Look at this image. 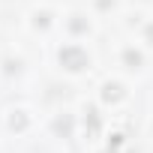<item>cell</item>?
<instances>
[{"label":"cell","mask_w":153,"mask_h":153,"mask_svg":"<svg viewBox=\"0 0 153 153\" xmlns=\"http://www.w3.org/2000/svg\"><path fill=\"white\" fill-rule=\"evenodd\" d=\"M60 63H63L66 69H72V72H78V69H84V66H87V54H84L81 48L69 45V48H63V51H60Z\"/></svg>","instance_id":"1"},{"label":"cell","mask_w":153,"mask_h":153,"mask_svg":"<svg viewBox=\"0 0 153 153\" xmlns=\"http://www.w3.org/2000/svg\"><path fill=\"white\" fill-rule=\"evenodd\" d=\"M105 99H120V84H108L105 87Z\"/></svg>","instance_id":"2"},{"label":"cell","mask_w":153,"mask_h":153,"mask_svg":"<svg viewBox=\"0 0 153 153\" xmlns=\"http://www.w3.org/2000/svg\"><path fill=\"white\" fill-rule=\"evenodd\" d=\"M126 63L138 66V63H141V54H135V51H126Z\"/></svg>","instance_id":"3"},{"label":"cell","mask_w":153,"mask_h":153,"mask_svg":"<svg viewBox=\"0 0 153 153\" xmlns=\"http://www.w3.org/2000/svg\"><path fill=\"white\" fill-rule=\"evenodd\" d=\"M147 39H150V42H153V24H150V27H147Z\"/></svg>","instance_id":"4"}]
</instances>
